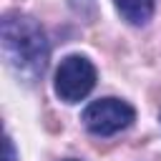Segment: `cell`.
<instances>
[{"label": "cell", "mask_w": 161, "mask_h": 161, "mask_svg": "<svg viewBox=\"0 0 161 161\" xmlns=\"http://www.w3.org/2000/svg\"><path fill=\"white\" fill-rule=\"evenodd\" d=\"M5 161H15V148H13V138L5 136Z\"/></svg>", "instance_id": "5"}, {"label": "cell", "mask_w": 161, "mask_h": 161, "mask_svg": "<svg viewBox=\"0 0 161 161\" xmlns=\"http://www.w3.org/2000/svg\"><path fill=\"white\" fill-rule=\"evenodd\" d=\"M96 86V65L86 55H68L55 70V93L65 103L83 101Z\"/></svg>", "instance_id": "2"}, {"label": "cell", "mask_w": 161, "mask_h": 161, "mask_svg": "<svg viewBox=\"0 0 161 161\" xmlns=\"http://www.w3.org/2000/svg\"><path fill=\"white\" fill-rule=\"evenodd\" d=\"M0 33H3V40H0L3 55L10 70L28 83L38 80L45 73L48 58H50V45L43 28L30 15L5 13L0 23Z\"/></svg>", "instance_id": "1"}, {"label": "cell", "mask_w": 161, "mask_h": 161, "mask_svg": "<svg viewBox=\"0 0 161 161\" xmlns=\"http://www.w3.org/2000/svg\"><path fill=\"white\" fill-rule=\"evenodd\" d=\"M133 118H136V111L121 98H98V101L88 103L83 111V123L96 136L118 133V131L128 128Z\"/></svg>", "instance_id": "3"}, {"label": "cell", "mask_w": 161, "mask_h": 161, "mask_svg": "<svg viewBox=\"0 0 161 161\" xmlns=\"http://www.w3.org/2000/svg\"><path fill=\"white\" fill-rule=\"evenodd\" d=\"M113 3L118 13L133 25H143L153 15V0H113Z\"/></svg>", "instance_id": "4"}]
</instances>
